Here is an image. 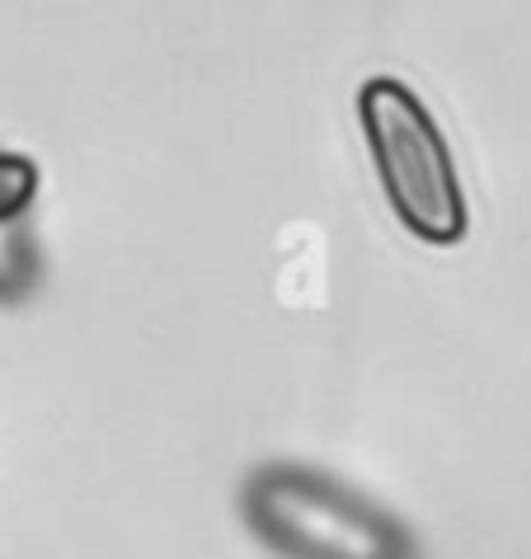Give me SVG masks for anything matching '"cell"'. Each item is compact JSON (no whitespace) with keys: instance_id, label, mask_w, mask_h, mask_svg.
Wrapping results in <instances>:
<instances>
[{"instance_id":"cell-1","label":"cell","mask_w":531,"mask_h":559,"mask_svg":"<svg viewBox=\"0 0 531 559\" xmlns=\"http://www.w3.org/2000/svg\"><path fill=\"white\" fill-rule=\"evenodd\" d=\"M240 518L278 559H418V540L396 512L316 465H259L240 489Z\"/></svg>"},{"instance_id":"cell-3","label":"cell","mask_w":531,"mask_h":559,"mask_svg":"<svg viewBox=\"0 0 531 559\" xmlns=\"http://www.w3.org/2000/svg\"><path fill=\"white\" fill-rule=\"evenodd\" d=\"M43 283V250L28 216L0 226V306H20Z\"/></svg>"},{"instance_id":"cell-4","label":"cell","mask_w":531,"mask_h":559,"mask_svg":"<svg viewBox=\"0 0 531 559\" xmlns=\"http://www.w3.org/2000/svg\"><path fill=\"white\" fill-rule=\"evenodd\" d=\"M43 183V169L20 151H0V226L28 216Z\"/></svg>"},{"instance_id":"cell-2","label":"cell","mask_w":531,"mask_h":559,"mask_svg":"<svg viewBox=\"0 0 531 559\" xmlns=\"http://www.w3.org/2000/svg\"><path fill=\"white\" fill-rule=\"evenodd\" d=\"M357 122L396 222L437 250L461 245L471 230V207H465L451 146L418 90L396 75H371L357 90Z\"/></svg>"}]
</instances>
